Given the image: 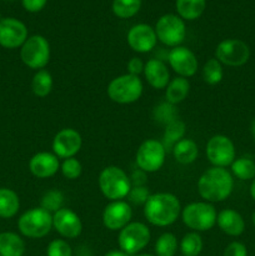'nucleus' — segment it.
Wrapping results in <instances>:
<instances>
[{"label": "nucleus", "instance_id": "1", "mask_svg": "<svg viewBox=\"0 0 255 256\" xmlns=\"http://www.w3.org/2000/svg\"><path fill=\"white\" fill-rule=\"evenodd\" d=\"M232 188L234 179L225 168H210L198 180V192L208 202H224L232 192Z\"/></svg>", "mask_w": 255, "mask_h": 256}, {"label": "nucleus", "instance_id": "2", "mask_svg": "<svg viewBox=\"0 0 255 256\" xmlns=\"http://www.w3.org/2000/svg\"><path fill=\"white\" fill-rule=\"evenodd\" d=\"M182 212L180 202L174 194L158 192L150 195L144 205V215L154 226H169L174 224Z\"/></svg>", "mask_w": 255, "mask_h": 256}, {"label": "nucleus", "instance_id": "3", "mask_svg": "<svg viewBox=\"0 0 255 256\" xmlns=\"http://www.w3.org/2000/svg\"><path fill=\"white\" fill-rule=\"evenodd\" d=\"M98 182H99L100 192H102V195L112 202L126 198L132 189L130 178L128 176L126 172L122 168L114 166V165L106 166L102 170Z\"/></svg>", "mask_w": 255, "mask_h": 256}, {"label": "nucleus", "instance_id": "4", "mask_svg": "<svg viewBox=\"0 0 255 256\" xmlns=\"http://www.w3.org/2000/svg\"><path fill=\"white\" fill-rule=\"evenodd\" d=\"M218 212L208 202H196L186 205L182 212V222L192 232H208L216 224Z\"/></svg>", "mask_w": 255, "mask_h": 256}, {"label": "nucleus", "instance_id": "5", "mask_svg": "<svg viewBox=\"0 0 255 256\" xmlns=\"http://www.w3.org/2000/svg\"><path fill=\"white\" fill-rule=\"evenodd\" d=\"M142 82L139 76L124 74L115 78L108 85V96L118 104H132L142 94Z\"/></svg>", "mask_w": 255, "mask_h": 256}, {"label": "nucleus", "instance_id": "6", "mask_svg": "<svg viewBox=\"0 0 255 256\" xmlns=\"http://www.w3.org/2000/svg\"><path fill=\"white\" fill-rule=\"evenodd\" d=\"M18 228L24 236L42 239L52 230V214L42 208H32L19 218Z\"/></svg>", "mask_w": 255, "mask_h": 256}, {"label": "nucleus", "instance_id": "7", "mask_svg": "<svg viewBox=\"0 0 255 256\" xmlns=\"http://www.w3.org/2000/svg\"><path fill=\"white\" fill-rule=\"evenodd\" d=\"M22 62L30 69L42 70L50 60V44L42 35H32L28 38L20 50Z\"/></svg>", "mask_w": 255, "mask_h": 256}, {"label": "nucleus", "instance_id": "8", "mask_svg": "<svg viewBox=\"0 0 255 256\" xmlns=\"http://www.w3.org/2000/svg\"><path fill=\"white\" fill-rule=\"evenodd\" d=\"M150 238L152 234L146 225L139 222H129L126 226L120 230L118 244L120 250L129 255H135L146 248Z\"/></svg>", "mask_w": 255, "mask_h": 256}, {"label": "nucleus", "instance_id": "9", "mask_svg": "<svg viewBox=\"0 0 255 256\" xmlns=\"http://www.w3.org/2000/svg\"><path fill=\"white\" fill-rule=\"evenodd\" d=\"M155 34L166 46H180L186 36V26L179 15L165 14L156 22Z\"/></svg>", "mask_w": 255, "mask_h": 256}, {"label": "nucleus", "instance_id": "10", "mask_svg": "<svg viewBox=\"0 0 255 256\" xmlns=\"http://www.w3.org/2000/svg\"><path fill=\"white\" fill-rule=\"evenodd\" d=\"M166 150L162 142L148 139L139 146L135 156L138 168L145 172H155L162 169L165 162Z\"/></svg>", "mask_w": 255, "mask_h": 256}, {"label": "nucleus", "instance_id": "11", "mask_svg": "<svg viewBox=\"0 0 255 256\" xmlns=\"http://www.w3.org/2000/svg\"><path fill=\"white\" fill-rule=\"evenodd\" d=\"M250 49L242 40L225 39L215 49V59L228 66H242L249 60Z\"/></svg>", "mask_w": 255, "mask_h": 256}, {"label": "nucleus", "instance_id": "12", "mask_svg": "<svg viewBox=\"0 0 255 256\" xmlns=\"http://www.w3.org/2000/svg\"><path fill=\"white\" fill-rule=\"evenodd\" d=\"M206 156L214 166L226 168L235 160L234 142L225 135H214L206 144Z\"/></svg>", "mask_w": 255, "mask_h": 256}, {"label": "nucleus", "instance_id": "13", "mask_svg": "<svg viewBox=\"0 0 255 256\" xmlns=\"http://www.w3.org/2000/svg\"><path fill=\"white\" fill-rule=\"evenodd\" d=\"M132 216V206L124 200L112 202L102 212V224L112 232H118L126 226Z\"/></svg>", "mask_w": 255, "mask_h": 256}, {"label": "nucleus", "instance_id": "14", "mask_svg": "<svg viewBox=\"0 0 255 256\" xmlns=\"http://www.w3.org/2000/svg\"><path fill=\"white\" fill-rule=\"evenodd\" d=\"M28 39V29L25 24L14 18L0 20V45L6 49L22 46Z\"/></svg>", "mask_w": 255, "mask_h": 256}, {"label": "nucleus", "instance_id": "15", "mask_svg": "<svg viewBox=\"0 0 255 256\" xmlns=\"http://www.w3.org/2000/svg\"><path fill=\"white\" fill-rule=\"evenodd\" d=\"M82 145V135L72 128L62 129L52 140V152L58 158L69 159L80 152Z\"/></svg>", "mask_w": 255, "mask_h": 256}, {"label": "nucleus", "instance_id": "16", "mask_svg": "<svg viewBox=\"0 0 255 256\" xmlns=\"http://www.w3.org/2000/svg\"><path fill=\"white\" fill-rule=\"evenodd\" d=\"M168 62H169L170 68L179 76L186 78V79L195 75V72H198V66H199V62H198L194 52L185 46L172 48L168 55Z\"/></svg>", "mask_w": 255, "mask_h": 256}, {"label": "nucleus", "instance_id": "17", "mask_svg": "<svg viewBox=\"0 0 255 256\" xmlns=\"http://www.w3.org/2000/svg\"><path fill=\"white\" fill-rule=\"evenodd\" d=\"M52 228L65 239H75L82 234V222L76 212L62 208L52 214Z\"/></svg>", "mask_w": 255, "mask_h": 256}, {"label": "nucleus", "instance_id": "18", "mask_svg": "<svg viewBox=\"0 0 255 256\" xmlns=\"http://www.w3.org/2000/svg\"><path fill=\"white\" fill-rule=\"evenodd\" d=\"M128 44L136 52H149L156 45L155 29L148 24L134 25L128 32Z\"/></svg>", "mask_w": 255, "mask_h": 256}, {"label": "nucleus", "instance_id": "19", "mask_svg": "<svg viewBox=\"0 0 255 256\" xmlns=\"http://www.w3.org/2000/svg\"><path fill=\"white\" fill-rule=\"evenodd\" d=\"M29 169L34 176L39 179L54 176L60 169L59 159L55 154L48 152H42L35 154L29 162Z\"/></svg>", "mask_w": 255, "mask_h": 256}, {"label": "nucleus", "instance_id": "20", "mask_svg": "<svg viewBox=\"0 0 255 256\" xmlns=\"http://www.w3.org/2000/svg\"><path fill=\"white\" fill-rule=\"evenodd\" d=\"M144 75L150 86L165 89L170 82V72L166 64L160 59H150L144 65Z\"/></svg>", "mask_w": 255, "mask_h": 256}, {"label": "nucleus", "instance_id": "21", "mask_svg": "<svg viewBox=\"0 0 255 256\" xmlns=\"http://www.w3.org/2000/svg\"><path fill=\"white\" fill-rule=\"evenodd\" d=\"M216 224L222 232L229 236H239L245 230V222L242 215L232 209H224L218 214Z\"/></svg>", "mask_w": 255, "mask_h": 256}, {"label": "nucleus", "instance_id": "22", "mask_svg": "<svg viewBox=\"0 0 255 256\" xmlns=\"http://www.w3.org/2000/svg\"><path fill=\"white\" fill-rule=\"evenodd\" d=\"M190 92V82L186 78L176 76L175 79L170 80L168 86L165 88V98L166 102L172 105L180 104L186 99Z\"/></svg>", "mask_w": 255, "mask_h": 256}, {"label": "nucleus", "instance_id": "23", "mask_svg": "<svg viewBox=\"0 0 255 256\" xmlns=\"http://www.w3.org/2000/svg\"><path fill=\"white\" fill-rule=\"evenodd\" d=\"M172 155L175 160L182 165H189L198 159L199 155V148L196 142L192 139H182L172 148Z\"/></svg>", "mask_w": 255, "mask_h": 256}, {"label": "nucleus", "instance_id": "24", "mask_svg": "<svg viewBox=\"0 0 255 256\" xmlns=\"http://www.w3.org/2000/svg\"><path fill=\"white\" fill-rule=\"evenodd\" d=\"M25 244L14 232H0V256H22Z\"/></svg>", "mask_w": 255, "mask_h": 256}, {"label": "nucleus", "instance_id": "25", "mask_svg": "<svg viewBox=\"0 0 255 256\" xmlns=\"http://www.w3.org/2000/svg\"><path fill=\"white\" fill-rule=\"evenodd\" d=\"M175 6L182 19L195 20L204 12L206 0H176Z\"/></svg>", "mask_w": 255, "mask_h": 256}, {"label": "nucleus", "instance_id": "26", "mask_svg": "<svg viewBox=\"0 0 255 256\" xmlns=\"http://www.w3.org/2000/svg\"><path fill=\"white\" fill-rule=\"evenodd\" d=\"M20 202L16 192L12 190L2 188L0 189V218L9 219L19 212Z\"/></svg>", "mask_w": 255, "mask_h": 256}, {"label": "nucleus", "instance_id": "27", "mask_svg": "<svg viewBox=\"0 0 255 256\" xmlns=\"http://www.w3.org/2000/svg\"><path fill=\"white\" fill-rule=\"evenodd\" d=\"M185 130H186V126H185L184 122L182 120H175V122H169L168 125H165L164 135H162V145H164L165 150L166 152H170L172 150V148L175 146L176 142H179L180 140L184 139Z\"/></svg>", "mask_w": 255, "mask_h": 256}, {"label": "nucleus", "instance_id": "28", "mask_svg": "<svg viewBox=\"0 0 255 256\" xmlns=\"http://www.w3.org/2000/svg\"><path fill=\"white\" fill-rule=\"evenodd\" d=\"M52 76L48 70H38L32 82V90L36 96L45 98L52 90Z\"/></svg>", "mask_w": 255, "mask_h": 256}, {"label": "nucleus", "instance_id": "29", "mask_svg": "<svg viewBox=\"0 0 255 256\" xmlns=\"http://www.w3.org/2000/svg\"><path fill=\"white\" fill-rule=\"evenodd\" d=\"M155 256H175L178 250V239L172 232H164L155 242Z\"/></svg>", "mask_w": 255, "mask_h": 256}, {"label": "nucleus", "instance_id": "30", "mask_svg": "<svg viewBox=\"0 0 255 256\" xmlns=\"http://www.w3.org/2000/svg\"><path fill=\"white\" fill-rule=\"evenodd\" d=\"M202 239L196 232H188L180 242V252L182 256H198L202 250Z\"/></svg>", "mask_w": 255, "mask_h": 256}, {"label": "nucleus", "instance_id": "31", "mask_svg": "<svg viewBox=\"0 0 255 256\" xmlns=\"http://www.w3.org/2000/svg\"><path fill=\"white\" fill-rule=\"evenodd\" d=\"M140 8H142V0H114L112 5V12L122 19H129L134 16Z\"/></svg>", "mask_w": 255, "mask_h": 256}, {"label": "nucleus", "instance_id": "32", "mask_svg": "<svg viewBox=\"0 0 255 256\" xmlns=\"http://www.w3.org/2000/svg\"><path fill=\"white\" fill-rule=\"evenodd\" d=\"M222 76H224V72H222V65L219 60L212 58L205 62L202 68V79L206 84H219L222 80Z\"/></svg>", "mask_w": 255, "mask_h": 256}, {"label": "nucleus", "instance_id": "33", "mask_svg": "<svg viewBox=\"0 0 255 256\" xmlns=\"http://www.w3.org/2000/svg\"><path fill=\"white\" fill-rule=\"evenodd\" d=\"M232 172L238 179L252 180L255 178V162L249 158H239L232 164Z\"/></svg>", "mask_w": 255, "mask_h": 256}, {"label": "nucleus", "instance_id": "34", "mask_svg": "<svg viewBox=\"0 0 255 256\" xmlns=\"http://www.w3.org/2000/svg\"><path fill=\"white\" fill-rule=\"evenodd\" d=\"M178 115H179V112H178L175 105L170 104L168 102L156 105L152 110V116H154L155 122L164 125H168L169 122L178 120Z\"/></svg>", "mask_w": 255, "mask_h": 256}, {"label": "nucleus", "instance_id": "35", "mask_svg": "<svg viewBox=\"0 0 255 256\" xmlns=\"http://www.w3.org/2000/svg\"><path fill=\"white\" fill-rule=\"evenodd\" d=\"M62 205H64V195L59 190H49L45 192L40 202V208L49 212L50 214H54L58 210L62 209L64 208Z\"/></svg>", "mask_w": 255, "mask_h": 256}, {"label": "nucleus", "instance_id": "36", "mask_svg": "<svg viewBox=\"0 0 255 256\" xmlns=\"http://www.w3.org/2000/svg\"><path fill=\"white\" fill-rule=\"evenodd\" d=\"M60 170H62V174L64 175L65 179L75 180L82 175V168L79 160L75 159V158H69V159H64Z\"/></svg>", "mask_w": 255, "mask_h": 256}, {"label": "nucleus", "instance_id": "37", "mask_svg": "<svg viewBox=\"0 0 255 256\" xmlns=\"http://www.w3.org/2000/svg\"><path fill=\"white\" fill-rule=\"evenodd\" d=\"M46 256H72V246L62 239H55L48 245Z\"/></svg>", "mask_w": 255, "mask_h": 256}, {"label": "nucleus", "instance_id": "38", "mask_svg": "<svg viewBox=\"0 0 255 256\" xmlns=\"http://www.w3.org/2000/svg\"><path fill=\"white\" fill-rule=\"evenodd\" d=\"M150 195L152 194L146 186H132L129 194H128V199L135 205H145Z\"/></svg>", "mask_w": 255, "mask_h": 256}, {"label": "nucleus", "instance_id": "39", "mask_svg": "<svg viewBox=\"0 0 255 256\" xmlns=\"http://www.w3.org/2000/svg\"><path fill=\"white\" fill-rule=\"evenodd\" d=\"M224 256H248V250L242 242H232L225 248Z\"/></svg>", "mask_w": 255, "mask_h": 256}, {"label": "nucleus", "instance_id": "40", "mask_svg": "<svg viewBox=\"0 0 255 256\" xmlns=\"http://www.w3.org/2000/svg\"><path fill=\"white\" fill-rule=\"evenodd\" d=\"M144 62L140 58H132V59L128 62V74L135 75V76H139L142 72H144Z\"/></svg>", "mask_w": 255, "mask_h": 256}, {"label": "nucleus", "instance_id": "41", "mask_svg": "<svg viewBox=\"0 0 255 256\" xmlns=\"http://www.w3.org/2000/svg\"><path fill=\"white\" fill-rule=\"evenodd\" d=\"M48 0H22V6L26 12H38L45 6Z\"/></svg>", "mask_w": 255, "mask_h": 256}, {"label": "nucleus", "instance_id": "42", "mask_svg": "<svg viewBox=\"0 0 255 256\" xmlns=\"http://www.w3.org/2000/svg\"><path fill=\"white\" fill-rule=\"evenodd\" d=\"M130 182H132V186H145V182H146V175L145 172L138 169L130 176Z\"/></svg>", "mask_w": 255, "mask_h": 256}, {"label": "nucleus", "instance_id": "43", "mask_svg": "<svg viewBox=\"0 0 255 256\" xmlns=\"http://www.w3.org/2000/svg\"><path fill=\"white\" fill-rule=\"evenodd\" d=\"M104 256H132V255L126 254V252H122V250H110V252H108Z\"/></svg>", "mask_w": 255, "mask_h": 256}, {"label": "nucleus", "instance_id": "44", "mask_svg": "<svg viewBox=\"0 0 255 256\" xmlns=\"http://www.w3.org/2000/svg\"><path fill=\"white\" fill-rule=\"evenodd\" d=\"M250 195H252V198L254 199V202H255V178L252 179V185H250Z\"/></svg>", "mask_w": 255, "mask_h": 256}, {"label": "nucleus", "instance_id": "45", "mask_svg": "<svg viewBox=\"0 0 255 256\" xmlns=\"http://www.w3.org/2000/svg\"><path fill=\"white\" fill-rule=\"evenodd\" d=\"M252 138H254V140H255V120L252 122Z\"/></svg>", "mask_w": 255, "mask_h": 256}, {"label": "nucleus", "instance_id": "46", "mask_svg": "<svg viewBox=\"0 0 255 256\" xmlns=\"http://www.w3.org/2000/svg\"><path fill=\"white\" fill-rule=\"evenodd\" d=\"M252 224H254V226H255V212H252Z\"/></svg>", "mask_w": 255, "mask_h": 256}, {"label": "nucleus", "instance_id": "47", "mask_svg": "<svg viewBox=\"0 0 255 256\" xmlns=\"http://www.w3.org/2000/svg\"><path fill=\"white\" fill-rule=\"evenodd\" d=\"M136 256H154V255H150V254H140V255H136Z\"/></svg>", "mask_w": 255, "mask_h": 256}]
</instances>
